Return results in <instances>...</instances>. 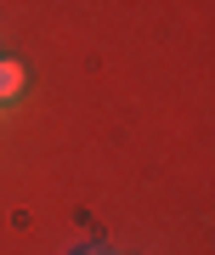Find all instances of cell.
Masks as SVG:
<instances>
[{"instance_id":"1","label":"cell","mask_w":215,"mask_h":255,"mask_svg":"<svg viewBox=\"0 0 215 255\" xmlns=\"http://www.w3.org/2000/svg\"><path fill=\"white\" fill-rule=\"evenodd\" d=\"M17 91H23V63L0 57V97H17Z\"/></svg>"},{"instance_id":"2","label":"cell","mask_w":215,"mask_h":255,"mask_svg":"<svg viewBox=\"0 0 215 255\" xmlns=\"http://www.w3.org/2000/svg\"><path fill=\"white\" fill-rule=\"evenodd\" d=\"M80 255H97V250H80Z\"/></svg>"}]
</instances>
